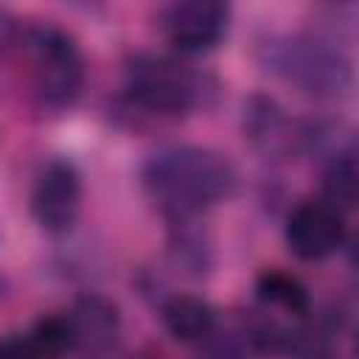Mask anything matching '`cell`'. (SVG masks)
I'll list each match as a JSON object with an SVG mask.
<instances>
[{"mask_svg":"<svg viewBox=\"0 0 359 359\" xmlns=\"http://www.w3.org/2000/svg\"><path fill=\"white\" fill-rule=\"evenodd\" d=\"M140 182L168 222H182L230 199L238 174L224 154L208 146H168L143 163Z\"/></svg>","mask_w":359,"mask_h":359,"instance_id":"cell-1","label":"cell"},{"mask_svg":"<svg viewBox=\"0 0 359 359\" xmlns=\"http://www.w3.org/2000/svg\"><path fill=\"white\" fill-rule=\"evenodd\" d=\"M258 62L272 76L314 98H339L351 90L353 73L337 42L314 34H278L258 45Z\"/></svg>","mask_w":359,"mask_h":359,"instance_id":"cell-2","label":"cell"},{"mask_svg":"<svg viewBox=\"0 0 359 359\" xmlns=\"http://www.w3.org/2000/svg\"><path fill=\"white\" fill-rule=\"evenodd\" d=\"M216 79L177 59L137 53L126 67V98L149 115H188L216 98Z\"/></svg>","mask_w":359,"mask_h":359,"instance_id":"cell-3","label":"cell"},{"mask_svg":"<svg viewBox=\"0 0 359 359\" xmlns=\"http://www.w3.org/2000/svg\"><path fill=\"white\" fill-rule=\"evenodd\" d=\"M25 45L31 53L34 90L39 101L50 109L70 107L84 87V59L76 39L56 25H34Z\"/></svg>","mask_w":359,"mask_h":359,"instance_id":"cell-4","label":"cell"},{"mask_svg":"<svg viewBox=\"0 0 359 359\" xmlns=\"http://www.w3.org/2000/svg\"><path fill=\"white\" fill-rule=\"evenodd\" d=\"M81 208V177L79 168L65 160L53 157L42 165L34 194H31V213L42 230L62 236L76 224Z\"/></svg>","mask_w":359,"mask_h":359,"instance_id":"cell-5","label":"cell"},{"mask_svg":"<svg viewBox=\"0 0 359 359\" xmlns=\"http://www.w3.org/2000/svg\"><path fill=\"white\" fill-rule=\"evenodd\" d=\"M230 8L219 0H185L160 11L165 39L182 53H205L216 48L227 31Z\"/></svg>","mask_w":359,"mask_h":359,"instance_id":"cell-6","label":"cell"},{"mask_svg":"<svg viewBox=\"0 0 359 359\" xmlns=\"http://www.w3.org/2000/svg\"><path fill=\"white\" fill-rule=\"evenodd\" d=\"M283 236L300 261H323L342 247L345 222L320 202H303L289 213Z\"/></svg>","mask_w":359,"mask_h":359,"instance_id":"cell-7","label":"cell"},{"mask_svg":"<svg viewBox=\"0 0 359 359\" xmlns=\"http://www.w3.org/2000/svg\"><path fill=\"white\" fill-rule=\"evenodd\" d=\"M70 325L76 348L87 353H104L115 345L121 331L118 306L101 294H81L70 309Z\"/></svg>","mask_w":359,"mask_h":359,"instance_id":"cell-8","label":"cell"},{"mask_svg":"<svg viewBox=\"0 0 359 359\" xmlns=\"http://www.w3.org/2000/svg\"><path fill=\"white\" fill-rule=\"evenodd\" d=\"M244 137L264 154H280L292 149V129L289 121L280 109V104L269 95H250L244 101V115H241Z\"/></svg>","mask_w":359,"mask_h":359,"instance_id":"cell-9","label":"cell"},{"mask_svg":"<svg viewBox=\"0 0 359 359\" xmlns=\"http://www.w3.org/2000/svg\"><path fill=\"white\" fill-rule=\"evenodd\" d=\"M163 325L180 342H202L216 328V311L196 294H174L163 306Z\"/></svg>","mask_w":359,"mask_h":359,"instance_id":"cell-10","label":"cell"},{"mask_svg":"<svg viewBox=\"0 0 359 359\" xmlns=\"http://www.w3.org/2000/svg\"><path fill=\"white\" fill-rule=\"evenodd\" d=\"M168 224H171V233H168V258H171V264L188 278L208 275L210 266H213V250H210V241H208L205 230H199L194 219L168 222Z\"/></svg>","mask_w":359,"mask_h":359,"instance_id":"cell-11","label":"cell"},{"mask_svg":"<svg viewBox=\"0 0 359 359\" xmlns=\"http://www.w3.org/2000/svg\"><path fill=\"white\" fill-rule=\"evenodd\" d=\"M356 177H359L356 160L351 151L331 157V163L325 165V174H323V185H320V205L345 216L356 202Z\"/></svg>","mask_w":359,"mask_h":359,"instance_id":"cell-12","label":"cell"},{"mask_svg":"<svg viewBox=\"0 0 359 359\" xmlns=\"http://www.w3.org/2000/svg\"><path fill=\"white\" fill-rule=\"evenodd\" d=\"M255 294L261 303L266 306H280L283 311L294 314V317H303L311 311V297H309V289L289 272H280V269H266L258 275L255 280Z\"/></svg>","mask_w":359,"mask_h":359,"instance_id":"cell-13","label":"cell"},{"mask_svg":"<svg viewBox=\"0 0 359 359\" xmlns=\"http://www.w3.org/2000/svg\"><path fill=\"white\" fill-rule=\"evenodd\" d=\"M28 337H31V342L36 345V351L45 359H56L65 351L76 348L73 325H70V317L67 314H48L42 320H36L34 323V331Z\"/></svg>","mask_w":359,"mask_h":359,"instance_id":"cell-14","label":"cell"},{"mask_svg":"<svg viewBox=\"0 0 359 359\" xmlns=\"http://www.w3.org/2000/svg\"><path fill=\"white\" fill-rule=\"evenodd\" d=\"M205 359H247L244 342L233 334H208L205 339Z\"/></svg>","mask_w":359,"mask_h":359,"instance_id":"cell-15","label":"cell"},{"mask_svg":"<svg viewBox=\"0 0 359 359\" xmlns=\"http://www.w3.org/2000/svg\"><path fill=\"white\" fill-rule=\"evenodd\" d=\"M0 359H45V356L36 351L31 337L6 334V337H0Z\"/></svg>","mask_w":359,"mask_h":359,"instance_id":"cell-16","label":"cell"},{"mask_svg":"<svg viewBox=\"0 0 359 359\" xmlns=\"http://www.w3.org/2000/svg\"><path fill=\"white\" fill-rule=\"evenodd\" d=\"M14 39H17V20L11 17V11H8V8H3V6H0V59L11 50Z\"/></svg>","mask_w":359,"mask_h":359,"instance_id":"cell-17","label":"cell"}]
</instances>
